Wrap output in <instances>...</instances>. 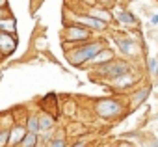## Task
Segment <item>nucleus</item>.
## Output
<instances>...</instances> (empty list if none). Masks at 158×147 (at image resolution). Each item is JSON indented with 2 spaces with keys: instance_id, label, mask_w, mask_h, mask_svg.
Here are the masks:
<instances>
[{
  "instance_id": "obj_1",
  "label": "nucleus",
  "mask_w": 158,
  "mask_h": 147,
  "mask_svg": "<svg viewBox=\"0 0 158 147\" xmlns=\"http://www.w3.org/2000/svg\"><path fill=\"white\" fill-rule=\"evenodd\" d=\"M104 48V43L102 41H84L82 47H74V52H65V58L71 65H76V67H80V65H86L99 50Z\"/></svg>"
},
{
  "instance_id": "obj_2",
  "label": "nucleus",
  "mask_w": 158,
  "mask_h": 147,
  "mask_svg": "<svg viewBox=\"0 0 158 147\" xmlns=\"http://www.w3.org/2000/svg\"><path fill=\"white\" fill-rule=\"evenodd\" d=\"M63 39L65 43H84L91 37V30H88L86 26H80V24H74V26H67L63 30Z\"/></svg>"
},
{
  "instance_id": "obj_3",
  "label": "nucleus",
  "mask_w": 158,
  "mask_h": 147,
  "mask_svg": "<svg viewBox=\"0 0 158 147\" xmlns=\"http://www.w3.org/2000/svg\"><path fill=\"white\" fill-rule=\"evenodd\" d=\"M127 71H128V63H127V61L110 60V61H106L104 67H101L97 73H99V75H102L104 78H108V80H114V78H117L119 75H123V73H127Z\"/></svg>"
},
{
  "instance_id": "obj_4",
  "label": "nucleus",
  "mask_w": 158,
  "mask_h": 147,
  "mask_svg": "<svg viewBox=\"0 0 158 147\" xmlns=\"http://www.w3.org/2000/svg\"><path fill=\"white\" fill-rule=\"evenodd\" d=\"M95 110H97V114H99L101 117H106V119H110V117H115V116H119V112H121L123 108H121V104H119L117 101H114V99H104V101L97 103Z\"/></svg>"
},
{
  "instance_id": "obj_5",
  "label": "nucleus",
  "mask_w": 158,
  "mask_h": 147,
  "mask_svg": "<svg viewBox=\"0 0 158 147\" xmlns=\"http://www.w3.org/2000/svg\"><path fill=\"white\" fill-rule=\"evenodd\" d=\"M74 21H76V24H80V26H86V28H89V30H106V21H101V19H97V17H93V15H76L74 17Z\"/></svg>"
},
{
  "instance_id": "obj_6",
  "label": "nucleus",
  "mask_w": 158,
  "mask_h": 147,
  "mask_svg": "<svg viewBox=\"0 0 158 147\" xmlns=\"http://www.w3.org/2000/svg\"><path fill=\"white\" fill-rule=\"evenodd\" d=\"M17 47V39L13 37V32L0 30V50L4 54H11Z\"/></svg>"
},
{
  "instance_id": "obj_7",
  "label": "nucleus",
  "mask_w": 158,
  "mask_h": 147,
  "mask_svg": "<svg viewBox=\"0 0 158 147\" xmlns=\"http://www.w3.org/2000/svg\"><path fill=\"white\" fill-rule=\"evenodd\" d=\"M115 45H117V48L121 50V54H125V56H136L138 52H139V48H138V45L132 41V39H125V37H115Z\"/></svg>"
},
{
  "instance_id": "obj_8",
  "label": "nucleus",
  "mask_w": 158,
  "mask_h": 147,
  "mask_svg": "<svg viewBox=\"0 0 158 147\" xmlns=\"http://www.w3.org/2000/svg\"><path fill=\"white\" fill-rule=\"evenodd\" d=\"M110 60H114V50H110V48H102V50H99L86 65H89V67H99V65H102V63H106V61H110Z\"/></svg>"
},
{
  "instance_id": "obj_9",
  "label": "nucleus",
  "mask_w": 158,
  "mask_h": 147,
  "mask_svg": "<svg viewBox=\"0 0 158 147\" xmlns=\"http://www.w3.org/2000/svg\"><path fill=\"white\" fill-rule=\"evenodd\" d=\"M26 132H28L26 127H23V125H15V127L10 130V141H8V145H19Z\"/></svg>"
},
{
  "instance_id": "obj_10",
  "label": "nucleus",
  "mask_w": 158,
  "mask_h": 147,
  "mask_svg": "<svg viewBox=\"0 0 158 147\" xmlns=\"http://www.w3.org/2000/svg\"><path fill=\"white\" fill-rule=\"evenodd\" d=\"M114 84H115V88H119V90H127V88H130V86H134V82H136V78L130 75V73L127 71V73H123V75H119L117 78H114L112 80Z\"/></svg>"
},
{
  "instance_id": "obj_11",
  "label": "nucleus",
  "mask_w": 158,
  "mask_h": 147,
  "mask_svg": "<svg viewBox=\"0 0 158 147\" xmlns=\"http://www.w3.org/2000/svg\"><path fill=\"white\" fill-rule=\"evenodd\" d=\"M37 140H39V134H35V132H26L24 138L21 140L19 147H35V145H37Z\"/></svg>"
},
{
  "instance_id": "obj_12",
  "label": "nucleus",
  "mask_w": 158,
  "mask_h": 147,
  "mask_svg": "<svg viewBox=\"0 0 158 147\" xmlns=\"http://www.w3.org/2000/svg\"><path fill=\"white\" fill-rule=\"evenodd\" d=\"M37 119H39V128H41V132L43 130H50L52 127H54V119L48 116V114H41V116H37ZM39 132V134H41Z\"/></svg>"
},
{
  "instance_id": "obj_13",
  "label": "nucleus",
  "mask_w": 158,
  "mask_h": 147,
  "mask_svg": "<svg viewBox=\"0 0 158 147\" xmlns=\"http://www.w3.org/2000/svg\"><path fill=\"white\" fill-rule=\"evenodd\" d=\"M115 15H117L119 23H123V24H136V17H134L132 13L125 11V10H119V11H117Z\"/></svg>"
},
{
  "instance_id": "obj_14",
  "label": "nucleus",
  "mask_w": 158,
  "mask_h": 147,
  "mask_svg": "<svg viewBox=\"0 0 158 147\" xmlns=\"http://www.w3.org/2000/svg\"><path fill=\"white\" fill-rule=\"evenodd\" d=\"M149 93H151V88H143L141 91H138V93H136V97L132 99V108H138V106H139L147 97H149Z\"/></svg>"
},
{
  "instance_id": "obj_15",
  "label": "nucleus",
  "mask_w": 158,
  "mask_h": 147,
  "mask_svg": "<svg viewBox=\"0 0 158 147\" xmlns=\"http://www.w3.org/2000/svg\"><path fill=\"white\" fill-rule=\"evenodd\" d=\"M26 130H28V132H35V134H39V132H41L37 116H30V117H28V121H26Z\"/></svg>"
},
{
  "instance_id": "obj_16",
  "label": "nucleus",
  "mask_w": 158,
  "mask_h": 147,
  "mask_svg": "<svg viewBox=\"0 0 158 147\" xmlns=\"http://www.w3.org/2000/svg\"><path fill=\"white\" fill-rule=\"evenodd\" d=\"M89 15H93V17H97V19H101V21H112V15L108 13V11H104V10H99V8H93L91 11H89Z\"/></svg>"
},
{
  "instance_id": "obj_17",
  "label": "nucleus",
  "mask_w": 158,
  "mask_h": 147,
  "mask_svg": "<svg viewBox=\"0 0 158 147\" xmlns=\"http://www.w3.org/2000/svg\"><path fill=\"white\" fill-rule=\"evenodd\" d=\"M0 30H6V32H15V23H13V19H10V17L0 19Z\"/></svg>"
},
{
  "instance_id": "obj_18",
  "label": "nucleus",
  "mask_w": 158,
  "mask_h": 147,
  "mask_svg": "<svg viewBox=\"0 0 158 147\" xmlns=\"http://www.w3.org/2000/svg\"><path fill=\"white\" fill-rule=\"evenodd\" d=\"M8 141H10V130H8V128L0 130V147L8 145Z\"/></svg>"
},
{
  "instance_id": "obj_19",
  "label": "nucleus",
  "mask_w": 158,
  "mask_h": 147,
  "mask_svg": "<svg viewBox=\"0 0 158 147\" xmlns=\"http://www.w3.org/2000/svg\"><path fill=\"white\" fill-rule=\"evenodd\" d=\"M156 69H158V61H156V58H151L149 60V71L151 73H156Z\"/></svg>"
},
{
  "instance_id": "obj_20",
  "label": "nucleus",
  "mask_w": 158,
  "mask_h": 147,
  "mask_svg": "<svg viewBox=\"0 0 158 147\" xmlns=\"http://www.w3.org/2000/svg\"><path fill=\"white\" fill-rule=\"evenodd\" d=\"M48 145H50V147H58V145H60V147H63V145H65V141H63L61 138H56L54 141H48Z\"/></svg>"
},
{
  "instance_id": "obj_21",
  "label": "nucleus",
  "mask_w": 158,
  "mask_h": 147,
  "mask_svg": "<svg viewBox=\"0 0 158 147\" xmlns=\"http://www.w3.org/2000/svg\"><path fill=\"white\" fill-rule=\"evenodd\" d=\"M149 21H151V24H152V26H158V15H151V19H149Z\"/></svg>"
},
{
  "instance_id": "obj_22",
  "label": "nucleus",
  "mask_w": 158,
  "mask_h": 147,
  "mask_svg": "<svg viewBox=\"0 0 158 147\" xmlns=\"http://www.w3.org/2000/svg\"><path fill=\"white\" fill-rule=\"evenodd\" d=\"M8 6V0H0V8H6Z\"/></svg>"
}]
</instances>
